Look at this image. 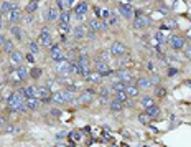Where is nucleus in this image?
Listing matches in <instances>:
<instances>
[{"label":"nucleus","instance_id":"obj_1","mask_svg":"<svg viewBox=\"0 0 191 147\" xmlns=\"http://www.w3.org/2000/svg\"><path fill=\"white\" fill-rule=\"evenodd\" d=\"M7 106L10 111H26V106H25V98L20 96L18 93H12L10 96L7 98Z\"/></svg>","mask_w":191,"mask_h":147},{"label":"nucleus","instance_id":"obj_2","mask_svg":"<svg viewBox=\"0 0 191 147\" xmlns=\"http://www.w3.org/2000/svg\"><path fill=\"white\" fill-rule=\"evenodd\" d=\"M87 27H89V30H92V32H107V30H109V25H107V22L106 20H101V18H91V20H89L87 22Z\"/></svg>","mask_w":191,"mask_h":147},{"label":"nucleus","instance_id":"obj_3","mask_svg":"<svg viewBox=\"0 0 191 147\" xmlns=\"http://www.w3.org/2000/svg\"><path fill=\"white\" fill-rule=\"evenodd\" d=\"M119 15H120L122 18H127V20L134 18L135 17L134 5H132V4H125V2H119Z\"/></svg>","mask_w":191,"mask_h":147},{"label":"nucleus","instance_id":"obj_4","mask_svg":"<svg viewBox=\"0 0 191 147\" xmlns=\"http://www.w3.org/2000/svg\"><path fill=\"white\" fill-rule=\"evenodd\" d=\"M94 68H95V71L99 73L102 78H106V76H110L112 75V68L109 66V63L107 61H101V60H95V65H94Z\"/></svg>","mask_w":191,"mask_h":147},{"label":"nucleus","instance_id":"obj_5","mask_svg":"<svg viewBox=\"0 0 191 147\" xmlns=\"http://www.w3.org/2000/svg\"><path fill=\"white\" fill-rule=\"evenodd\" d=\"M54 71H56V75H58V76L73 75V73H71L69 58H66V60H63V61H58V63H56V68H54Z\"/></svg>","mask_w":191,"mask_h":147},{"label":"nucleus","instance_id":"obj_6","mask_svg":"<svg viewBox=\"0 0 191 147\" xmlns=\"http://www.w3.org/2000/svg\"><path fill=\"white\" fill-rule=\"evenodd\" d=\"M168 45H170V48L173 51H180V50H183L184 48V38L183 36H180V35H171L170 36V40H168Z\"/></svg>","mask_w":191,"mask_h":147},{"label":"nucleus","instance_id":"obj_7","mask_svg":"<svg viewBox=\"0 0 191 147\" xmlns=\"http://www.w3.org/2000/svg\"><path fill=\"white\" fill-rule=\"evenodd\" d=\"M150 23L152 22L148 20V17H145V15H135L134 22H132V27H134L135 30H143V28H147Z\"/></svg>","mask_w":191,"mask_h":147},{"label":"nucleus","instance_id":"obj_8","mask_svg":"<svg viewBox=\"0 0 191 147\" xmlns=\"http://www.w3.org/2000/svg\"><path fill=\"white\" fill-rule=\"evenodd\" d=\"M38 41H40V45H43L45 48H50L51 45H53V38H51L50 30L43 28L41 32H40V35H38Z\"/></svg>","mask_w":191,"mask_h":147},{"label":"nucleus","instance_id":"obj_9","mask_svg":"<svg viewBox=\"0 0 191 147\" xmlns=\"http://www.w3.org/2000/svg\"><path fill=\"white\" fill-rule=\"evenodd\" d=\"M50 55H51V60H53L54 63L66 60V55L63 53V50H61V47L58 43L56 45H51V47H50Z\"/></svg>","mask_w":191,"mask_h":147},{"label":"nucleus","instance_id":"obj_10","mask_svg":"<svg viewBox=\"0 0 191 147\" xmlns=\"http://www.w3.org/2000/svg\"><path fill=\"white\" fill-rule=\"evenodd\" d=\"M94 89H82L81 93H79L78 99H76V103L79 104H89L92 99H94Z\"/></svg>","mask_w":191,"mask_h":147},{"label":"nucleus","instance_id":"obj_11","mask_svg":"<svg viewBox=\"0 0 191 147\" xmlns=\"http://www.w3.org/2000/svg\"><path fill=\"white\" fill-rule=\"evenodd\" d=\"M125 51H127V47H125V43H122V41H114V43L110 45V53H112V56H122V55H125Z\"/></svg>","mask_w":191,"mask_h":147},{"label":"nucleus","instance_id":"obj_12","mask_svg":"<svg viewBox=\"0 0 191 147\" xmlns=\"http://www.w3.org/2000/svg\"><path fill=\"white\" fill-rule=\"evenodd\" d=\"M73 36H74V40H78V41H81V40L87 38V27L79 23V25L76 27L74 30H73Z\"/></svg>","mask_w":191,"mask_h":147},{"label":"nucleus","instance_id":"obj_13","mask_svg":"<svg viewBox=\"0 0 191 147\" xmlns=\"http://www.w3.org/2000/svg\"><path fill=\"white\" fill-rule=\"evenodd\" d=\"M25 60V55L21 53V51H18V50H13L10 53V63L13 66H20L21 65V61Z\"/></svg>","mask_w":191,"mask_h":147},{"label":"nucleus","instance_id":"obj_14","mask_svg":"<svg viewBox=\"0 0 191 147\" xmlns=\"http://www.w3.org/2000/svg\"><path fill=\"white\" fill-rule=\"evenodd\" d=\"M125 93H127L129 98H138V94H140V88H138L137 84L127 83V84H125Z\"/></svg>","mask_w":191,"mask_h":147},{"label":"nucleus","instance_id":"obj_15","mask_svg":"<svg viewBox=\"0 0 191 147\" xmlns=\"http://www.w3.org/2000/svg\"><path fill=\"white\" fill-rule=\"evenodd\" d=\"M40 103L41 101L38 98H26L25 99V106H26V111H36L40 108Z\"/></svg>","mask_w":191,"mask_h":147},{"label":"nucleus","instance_id":"obj_16","mask_svg":"<svg viewBox=\"0 0 191 147\" xmlns=\"http://www.w3.org/2000/svg\"><path fill=\"white\" fill-rule=\"evenodd\" d=\"M89 10V4L87 2H79L78 5L73 7V13L74 15H86V12Z\"/></svg>","mask_w":191,"mask_h":147},{"label":"nucleus","instance_id":"obj_17","mask_svg":"<svg viewBox=\"0 0 191 147\" xmlns=\"http://www.w3.org/2000/svg\"><path fill=\"white\" fill-rule=\"evenodd\" d=\"M15 76H17V79L18 81H25L26 78L30 76V71L25 68V66H17V71H15Z\"/></svg>","mask_w":191,"mask_h":147},{"label":"nucleus","instance_id":"obj_18","mask_svg":"<svg viewBox=\"0 0 191 147\" xmlns=\"http://www.w3.org/2000/svg\"><path fill=\"white\" fill-rule=\"evenodd\" d=\"M51 103H54L56 106L66 104V99H64V96H63V91H54V93L51 94Z\"/></svg>","mask_w":191,"mask_h":147},{"label":"nucleus","instance_id":"obj_19","mask_svg":"<svg viewBox=\"0 0 191 147\" xmlns=\"http://www.w3.org/2000/svg\"><path fill=\"white\" fill-rule=\"evenodd\" d=\"M137 86L140 88V89H150V88L153 86V83H152V79L150 78H145V76H143V78H138L137 79Z\"/></svg>","mask_w":191,"mask_h":147},{"label":"nucleus","instance_id":"obj_20","mask_svg":"<svg viewBox=\"0 0 191 147\" xmlns=\"http://www.w3.org/2000/svg\"><path fill=\"white\" fill-rule=\"evenodd\" d=\"M84 79H86V81H89V83H92V84H101V81H102V76H101L97 71H91Z\"/></svg>","mask_w":191,"mask_h":147},{"label":"nucleus","instance_id":"obj_21","mask_svg":"<svg viewBox=\"0 0 191 147\" xmlns=\"http://www.w3.org/2000/svg\"><path fill=\"white\" fill-rule=\"evenodd\" d=\"M117 73H119V78H120V81H124L125 84L134 81V75H132L129 69H120V71H117Z\"/></svg>","mask_w":191,"mask_h":147},{"label":"nucleus","instance_id":"obj_22","mask_svg":"<svg viewBox=\"0 0 191 147\" xmlns=\"http://www.w3.org/2000/svg\"><path fill=\"white\" fill-rule=\"evenodd\" d=\"M46 20L48 22H54V20H58L60 18V12H58V8L56 7H51V8H48V12H46Z\"/></svg>","mask_w":191,"mask_h":147},{"label":"nucleus","instance_id":"obj_23","mask_svg":"<svg viewBox=\"0 0 191 147\" xmlns=\"http://www.w3.org/2000/svg\"><path fill=\"white\" fill-rule=\"evenodd\" d=\"M109 109L112 112H120V111H124V103H120V101H117V99H112V101H109Z\"/></svg>","mask_w":191,"mask_h":147},{"label":"nucleus","instance_id":"obj_24","mask_svg":"<svg viewBox=\"0 0 191 147\" xmlns=\"http://www.w3.org/2000/svg\"><path fill=\"white\" fill-rule=\"evenodd\" d=\"M20 18H21V13H20V10H18V7L8 12V22L10 23H17Z\"/></svg>","mask_w":191,"mask_h":147},{"label":"nucleus","instance_id":"obj_25","mask_svg":"<svg viewBox=\"0 0 191 147\" xmlns=\"http://www.w3.org/2000/svg\"><path fill=\"white\" fill-rule=\"evenodd\" d=\"M71 17H73V13H71V10L68 8V10H61L60 12V18H58V20L63 22V23H71V20H73Z\"/></svg>","mask_w":191,"mask_h":147},{"label":"nucleus","instance_id":"obj_26","mask_svg":"<svg viewBox=\"0 0 191 147\" xmlns=\"http://www.w3.org/2000/svg\"><path fill=\"white\" fill-rule=\"evenodd\" d=\"M145 112H147V114H148L152 119H155V117H158V116H160V108L156 106V104H152V106L145 108Z\"/></svg>","mask_w":191,"mask_h":147},{"label":"nucleus","instance_id":"obj_27","mask_svg":"<svg viewBox=\"0 0 191 147\" xmlns=\"http://www.w3.org/2000/svg\"><path fill=\"white\" fill-rule=\"evenodd\" d=\"M13 8H17V5L12 4V2H8V0H4L2 5H0V12H2V13H8V12L13 10Z\"/></svg>","mask_w":191,"mask_h":147},{"label":"nucleus","instance_id":"obj_28","mask_svg":"<svg viewBox=\"0 0 191 147\" xmlns=\"http://www.w3.org/2000/svg\"><path fill=\"white\" fill-rule=\"evenodd\" d=\"M58 32H60L61 35H68L69 32H73V28H71V23H63V22H58Z\"/></svg>","mask_w":191,"mask_h":147},{"label":"nucleus","instance_id":"obj_29","mask_svg":"<svg viewBox=\"0 0 191 147\" xmlns=\"http://www.w3.org/2000/svg\"><path fill=\"white\" fill-rule=\"evenodd\" d=\"M82 137H84V136H82V132H81V131H71V132L68 134V139H69V140H73L74 144H76V142H79V140H81Z\"/></svg>","mask_w":191,"mask_h":147},{"label":"nucleus","instance_id":"obj_30","mask_svg":"<svg viewBox=\"0 0 191 147\" xmlns=\"http://www.w3.org/2000/svg\"><path fill=\"white\" fill-rule=\"evenodd\" d=\"M73 2H74V0H56V8H60V10H68V8L73 5Z\"/></svg>","mask_w":191,"mask_h":147},{"label":"nucleus","instance_id":"obj_31","mask_svg":"<svg viewBox=\"0 0 191 147\" xmlns=\"http://www.w3.org/2000/svg\"><path fill=\"white\" fill-rule=\"evenodd\" d=\"M110 91L112 93H117V91H122L125 89V83L124 81H112V84H110Z\"/></svg>","mask_w":191,"mask_h":147},{"label":"nucleus","instance_id":"obj_32","mask_svg":"<svg viewBox=\"0 0 191 147\" xmlns=\"http://www.w3.org/2000/svg\"><path fill=\"white\" fill-rule=\"evenodd\" d=\"M2 50H4V53L10 55L12 51L15 50V43L12 41V40H5V43H4V47H2Z\"/></svg>","mask_w":191,"mask_h":147},{"label":"nucleus","instance_id":"obj_33","mask_svg":"<svg viewBox=\"0 0 191 147\" xmlns=\"http://www.w3.org/2000/svg\"><path fill=\"white\" fill-rule=\"evenodd\" d=\"M36 8H38V0H30L28 5L25 7V12L26 13H35Z\"/></svg>","mask_w":191,"mask_h":147},{"label":"nucleus","instance_id":"obj_34","mask_svg":"<svg viewBox=\"0 0 191 147\" xmlns=\"http://www.w3.org/2000/svg\"><path fill=\"white\" fill-rule=\"evenodd\" d=\"M115 94V98L114 99H117V101H120V103H127L130 98L127 96V93H125V89H122V91H117V93H114Z\"/></svg>","mask_w":191,"mask_h":147},{"label":"nucleus","instance_id":"obj_35","mask_svg":"<svg viewBox=\"0 0 191 147\" xmlns=\"http://www.w3.org/2000/svg\"><path fill=\"white\" fill-rule=\"evenodd\" d=\"M10 33H12V36H13V38L18 40V41L21 40V28H20V27H17L15 23L10 27Z\"/></svg>","mask_w":191,"mask_h":147},{"label":"nucleus","instance_id":"obj_36","mask_svg":"<svg viewBox=\"0 0 191 147\" xmlns=\"http://www.w3.org/2000/svg\"><path fill=\"white\" fill-rule=\"evenodd\" d=\"M41 75H43V69L38 68V66H33V68L30 69V78H33V79H40Z\"/></svg>","mask_w":191,"mask_h":147},{"label":"nucleus","instance_id":"obj_37","mask_svg":"<svg viewBox=\"0 0 191 147\" xmlns=\"http://www.w3.org/2000/svg\"><path fill=\"white\" fill-rule=\"evenodd\" d=\"M110 58H112V53H110V50H104V51H101V53H99L97 60H101V61H107V63H109Z\"/></svg>","mask_w":191,"mask_h":147},{"label":"nucleus","instance_id":"obj_38","mask_svg":"<svg viewBox=\"0 0 191 147\" xmlns=\"http://www.w3.org/2000/svg\"><path fill=\"white\" fill-rule=\"evenodd\" d=\"M109 94H110V88H102L99 93L101 101H102V103H109Z\"/></svg>","mask_w":191,"mask_h":147},{"label":"nucleus","instance_id":"obj_39","mask_svg":"<svg viewBox=\"0 0 191 147\" xmlns=\"http://www.w3.org/2000/svg\"><path fill=\"white\" fill-rule=\"evenodd\" d=\"M26 98H36V88L35 86L28 84V86L25 88V99Z\"/></svg>","mask_w":191,"mask_h":147},{"label":"nucleus","instance_id":"obj_40","mask_svg":"<svg viewBox=\"0 0 191 147\" xmlns=\"http://www.w3.org/2000/svg\"><path fill=\"white\" fill-rule=\"evenodd\" d=\"M140 104L143 106V108H148V106H152V104H155V103H153V98H150V96H142V98H140Z\"/></svg>","mask_w":191,"mask_h":147},{"label":"nucleus","instance_id":"obj_41","mask_svg":"<svg viewBox=\"0 0 191 147\" xmlns=\"http://www.w3.org/2000/svg\"><path fill=\"white\" fill-rule=\"evenodd\" d=\"M63 96H64V99H66V104L68 103H74L76 101L74 93H71V91H68V89H63Z\"/></svg>","mask_w":191,"mask_h":147},{"label":"nucleus","instance_id":"obj_42","mask_svg":"<svg viewBox=\"0 0 191 147\" xmlns=\"http://www.w3.org/2000/svg\"><path fill=\"white\" fill-rule=\"evenodd\" d=\"M138 121H140L142 124H147V126H148L150 122H152V117H150L147 112H142V114H138Z\"/></svg>","mask_w":191,"mask_h":147},{"label":"nucleus","instance_id":"obj_43","mask_svg":"<svg viewBox=\"0 0 191 147\" xmlns=\"http://www.w3.org/2000/svg\"><path fill=\"white\" fill-rule=\"evenodd\" d=\"M28 48H30V51H32V53H40V50H41V48H40V41H30L28 43Z\"/></svg>","mask_w":191,"mask_h":147},{"label":"nucleus","instance_id":"obj_44","mask_svg":"<svg viewBox=\"0 0 191 147\" xmlns=\"http://www.w3.org/2000/svg\"><path fill=\"white\" fill-rule=\"evenodd\" d=\"M78 61H79V65H89V56L87 55H79Z\"/></svg>","mask_w":191,"mask_h":147},{"label":"nucleus","instance_id":"obj_45","mask_svg":"<svg viewBox=\"0 0 191 147\" xmlns=\"http://www.w3.org/2000/svg\"><path fill=\"white\" fill-rule=\"evenodd\" d=\"M25 60L28 61L30 65H33V63H35V60H36V58H35V53H32V51H28V53L25 55Z\"/></svg>","mask_w":191,"mask_h":147},{"label":"nucleus","instance_id":"obj_46","mask_svg":"<svg viewBox=\"0 0 191 147\" xmlns=\"http://www.w3.org/2000/svg\"><path fill=\"white\" fill-rule=\"evenodd\" d=\"M165 96H166V89H165V88H156V98L162 99V98H165Z\"/></svg>","mask_w":191,"mask_h":147},{"label":"nucleus","instance_id":"obj_47","mask_svg":"<svg viewBox=\"0 0 191 147\" xmlns=\"http://www.w3.org/2000/svg\"><path fill=\"white\" fill-rule=\"evenodd\" d=\"M183 50H184V56H186L188 60H191V45H188V47L184 45V48H183Z\"/></svg>","mask_w":191,"mask_h":147},{"label":"nucleus","instance_id":"obj_48","mask_svg":"<svg viewBox=\"0 0 191 147\" xmlns=\"http://www.w3.org/2000/svg\"><path fill=\"white\" fill-rule=\"evenodd\" d=\"M155 36H156V40H158V41H160V45H166V40L163 38V35H162V33H160V32L156 33Z\"/></svg>","mask_w":191,"mask_h":147},{"label":"nucleus","instance_id":"obj_49","mask_svg":"<svg viewBox=\"0 0 191 147\" xmlns=\"http://www.w3.org/2000/svg\"><path fill=\"white\" fill-rule=\"evenodd\" d=\"M110 13H112L110 10H102V17H101V20H107V18L110 17Z\"/></svg>","mask_w":191,"mask_h":147},{"label":"nucleus","instance_id":"obj_50","mask_svg":"<svg viewBox=\"0 0 191 147\" xmlns=\"http://www.w3.org/2000/svg\"><path fill=\"white\" fill-rule=\"evenodd\" d=\"M178 73H180V71H178V68H173V66L168 69V76H176Z\"/></svg>","mask_w":191,"mask_h":147},{"label":"nucleus","instance_id":"obj_51","mask_svg":"<svg viewBox=\"0 0 191 147\" xmlns=\"http://www.w3.org/2000/svg\"><path fill=\"white\" fill-rule=\"evenodd\" d=\"M94 15H95V18H101L102 17V10L99 7H94Z\"/></svg>","mask_w":191,"mask_h":147},{"label":"nucleus","instance_id":"obj_52","mask_svg":"<svg viewBox=\"0 0 191 147\" xmlns=\"http://www.w3.org/2000/svg\"><path fill=\"white\" fill-rule=\"evenodd\" d=\"M51 116H54V117H60V116H61V111H60V109H56V108H53V109H51Z\"/></svg>","mask_w":191,"mask_h":147},{"label":"nucleus","instance_id":"obj_53","mask_svg":"<svg viewBox=\"0 0 191 147\" xmlns=\"http://www.w3.org/2000/svg\"><path fill=\"white\" fill-rule=\"evenodd\" d=\"M25 22L28 23V25H30V23H33V13H28V15H26V18H25Z\"/></svg>","mask_w":191,"mask_h":147},{"label":"nucleus","instance_id":"obj_54","mask_svg":"<svg viewBox=\"0 0 191 147\" xmlns=\"http://www.w3.org/2000/svg\"><path fill=\"white\" fill-rule=\"evenodd\" d=\"M64 136H68V134H66V132H58V134H56V140L64 139Z\"/></svg>","mask_w":191,"mask_h":147},{"label":"nucleus","instance_id":"obj_55","mask_svg":"<svg viewBox=\"0 0 191 147\" xmlns=\"http://www.w3.org/2000/svg\"><path fill=\"white\" fill-rule=\"evenodd\" d=\"M147 68L150 69V73H155V66H153V63H148V65H147Z\"/></svg>","mask_w":191,"mask_h":147},{"label":"nucleus","instance_id":"obj_56","mask_svg":"<svg viewBox=\"0 0 191 147\" xmlns=\"http://www.w3.org/2000/svg\"><path fill=\"white\" fill-rule=\"evenodd\" d=\"M4 126H5V119L0 117V127H4Z\"/></svg>","mask_w":191,"mask_h":147},{"label":"nucleus","instance_id":"obj_57","mask_svg":"<svg viewBox=\"0 0 191 147\" xmlns=\"http://www.w3.org/2000/svg\"><path fill=\"white\" fill-rule=\"evenodd\" d=\"M2 27H4V18H2V15H0V30H2Z\"/></svg>","mask_w":191,"mask_h":147},{"label":"nucleus","instance_id":"obj_58","mask_svg":"<svg viewBox=\"0 0 191 147\" xmlns=\"http://www.w3.org/2000/svg\"><path fill=\"white\" fill-rule=\"evenodd\" d=\"M122 2H125V4H132V0H122Z\"/></svg>","mask_w":191,"mask_h":147},{"label":"nucleus","instance_id":"obj_59","mask_svg":"<svg viewBox=\"0 0 191 147\" xmlns=\"http://www.w3.org/2000/svg\"><path fill=\"white\" fill-rule=\"evenodd\" d=\"M117 2H122V0H117Z\"/></svg>","mask_w":191,"mask_h":147},{"label":"nucleus","instance_id":"obj_60","mask_svg":"<svg viewBox=\"0 0 191 147\" xmlns=\"http://www.w3.org/2000/svg\"><path fill=\"white\" fill-rule=\"evenodd\" d=\"M2 2H4V0H2Z\"/></svg>","mask_w":191,"mask_h":147}]
</instances>
